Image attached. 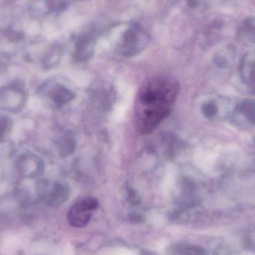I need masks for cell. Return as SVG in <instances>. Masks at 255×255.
<instances>
[{"label": "cell", "mask_w": 255, "mask_h": 255, "mask_svg": "<svg viewBox=\"0 0 255 255\" xmlns=\"http://www.w3.org/2000/svg\"><path fill=\"white\" fill-rule=\"evenodd\" d=\"M179 91L178 82L165 76L151 78L141 85L133 107L138 133L148 134L157 128L173 110Z\"/></svg>", "instance_id": "6da1fadb"}, {"label": "cell", "mask_w": 255, "mask_h": 255, "mask_svg": "<svg viewBox=\"0 0 255 255\" xmlns=\"http://www.w3.org/2000/svg\"><path fill=\"white\" fill-rule=\"evenodd\" d=\"M148 43V36L138 23H132L124 31L118 43V51L125 57H133L140 53Z\"/></svg>", "instance_id": "7a4b0ae2"}, {"label": "cell", "mask_w": 255, "mask_h": 255, "mask_svg": "<svg viewBox=\"0 0 255 255\" xmlns=\"http://www.w3.org/2000/svg\"><path fill=\"white\" fill-rule=\"evenodd\" d=\"M98 206V200L92 196H87L80 199L69 211L67 215L69 223L73 227H85L91 220V213Z\"/></svg>", "instance_id": "3957f363"}, {"label": "cell", "mask_w": 255, "mask_h": 255, "mask_svg": "<svg viewBox=\"0 0 255 255\" xmlns=\"http://www.w3.org/2000/svg\"><path fill=\"white\" fill-rule=\"evenodd\" d=\"M95 43V33L92 30L79 34L75 45V59L79 62L91 59L94 55Z\"/></svg>", "instance_id": "277c9868"}, {"label": "cell", "mask_w": 255, "mask_h": 255, "mask_svg": "<svg viewBox=\"0 0 255 255\" xmlns=\"http://www.w3.org/2000/svg\"><path fill=\"white\" fill-rule=\"evenodd\" d=\"M241 72L244 83L255 94V51L249 52L244 57Z\"/></svg>", "instance_id": "5b68a950"}, {"label": "cell", "mask_w": 255, "mask_h": 255, "mask_svg": "<svg viewBox=\"0 0 255 255\" xmlns=\"http://www.w3.org/2000/svg\"><path fill=\"white\" fill-rule=\"evenodd\" d=\"M70 189L68 185L61 183H55L47 196V201L52 206L63 205L70 197Z\"/></svg>", "instance_id": "8992f818"}, {"label": "cell", "mask_w": 255, "mask_h": 255, "mask_svg": "<svg viewBox=\"0 0 255 255\" xmlns=\"http://www.w3.org/2000/svg\"><path fill=\"white\" fill-rule=\"evenodd\" d=\"M49 97L55 106L60 107L72 101L74 99L75 94L67 87L56 84L51 90Z\"/></svg>", "instance_id": "52a82bcc"}, {"label": "cell", "mask_w": 255, "mask_h": 255, "mask_svg": "<svg viewBox=\"0 0 255 255\" xmlns=\"http://www.w3.org/2000/svg\"><path fill=\"white\" fill-rule=\"evenodd\" d=\"M238 115H241L247 122L255 126V100H245L241 102L236 109Z\"/></svg>", "instance_id": "ba28073f"}, {"label": "cell", "mask_w": 255, "mask_h": 255, "mask_svg": "<svg viewBox=\"0 0 255 255\" xmlns=\"http://www.w3.org/2000/svg\"><path fill=\"white\" fill-rule=\"evenodd\" d=\"M244 37L250 42L255 43V17L247 18L242 26Z\"/></svg>", "instance_id": "9c48e42d"}, {"label": "cell", "mask_w": 255, "mask_h": 255, "mask_svg": "<svg viewBox=\"0 0 255 255\" xmlns=\"http://www.w3.org/2000/svg\"><path fill=\"white\" fill-rule=\"evenodd\" d=\"M124 195L128 202L132 206H136L140 203V197L134 189L127 185L124 187Z\"/></svg>", "instance_id": "30bf717a"}, {"label": "cell", "mask_w": 255, "mask_h": 255, "mask_svg": "<svg viewBox=\"0 0 255 255\" xmlns=\"http://www.w3.org/2000/svg\"><path fill=\"white\" fill-rule=\"evenodd\" d=\"M202 114L208 119H212L217 116L219 112L218 106L214 101L208 102L204 103L202 108Z\"/></svg>", "instance_id": "8fae6325"}, {"label": "cell", "mask_w": 255, "mask_h": 255, "mask_svg": "<svg viewBox=\"0 0 255 255\" xmlns=\"http://www.w3.org/2000/svg\"><path fill=\"white\" fill-rule=\"evenodd\" d=\"M75 149V142L73 139L70 137H65L61 140L60 143V151L64 155H67L73 152Z\"/></svg>", "instance_id": "7c38bea8"}, {"label": "cell", "mask_w": 255, "mask_h": 255, "mask_svg": "<svg viewBox=\"0 0 255 255\" xmlns=\"http://www.w3.org/2000/svg\"><path fill=\"white\" fill-rule=\"evenodd\" d=\"M234 52L232 49H227L223 50V52H220L218 56H217V62L220 65H227L229 61L233 58Z\"/></svg>", "instance_id": "4fadbf2b"}, {"label": "cell", "mask_w": 255, "mask_h": 255, "mask_svg": "<svg viewBox=\"0 0 255 255\" xmlns=\"http://www.w3.org/2000/svg\"><path fill=\"white\" fill-rule=\"evenodd\" d=\"M11 121L6 118H0V139H2L4 134L10 130Z\"/></svg>", "instance_id": "5bb4252c"}, {"label": "cell", "mask_w": 255, "mask_h": 255, "mask_svg": "<svg viewBox=\"0 0 255 255\" xmlns=\"http://www.w3.org/2000/svg\"><path fill=\"white\" fill-rule=\"evenodd\" d=\"M128 219L130 222L133 223H136V224L142 223L144 221V219L142 215L134 212L129 214Z\"/></svg>", "instance_id": "9a60e30c"}, {"label": "cell", "mask_w": 255, "mask_h": 255, "mask_svg": "<svg viewBox=\"0 0 255 255\" xmlns=\"http://www.w3.org/2000/svg\"><path fill=\"white\" fill-rule=\"evenodd\" d=\"M79 1H85V0H79Z\"/></svg>", "instance_id": "2e32d148"}]
</instances>
